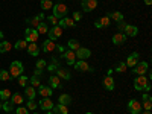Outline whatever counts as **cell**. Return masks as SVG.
<instances>
[{"instance_id": "45", "label": "cell", "mask_w": 152, "mask_h": 114, "mask_svg": "<svg viewBox=\"0 0 152 114\" xmlns=\"http://www.w3.org/2000/svg\"><path fill=\"white\" fill-rule=\"evenodd\" d=\"M46 20H47L49 23H52L53 26H58V21H59V20H58V18H56L55 15H49V17H47Z\"/></svg>"}, {"instance_id": "48", "label": "cell", "mask_w": 152, "mask_h": 114, "mask_svg": "<svg viewBox=\"0 0 152 114\" xmlns=\"http://www.w3.org/2000/svg\"><path fill=\"white\" fill-rule=\"evenodd\" d=\"M82 18V14L79 11H76V12H73V21H79Z\"/></svg>"}, {"instance_id": "12", "label": "cell", "mask_w": 152, "mask_h": 114, "mask_svg": "<svg viewBox=\"0 0 152 114\" xmlns=\"http://www.w3.org/2000/svg\"><path fill=\"white\" fill-rule=\"evenodd\" d=\"M38 105H40V108L43 110V111H50V110H52L53 108V102H52V99H50V97H43L41 100H40V104H38Z\"/></svg>"}, {"instance_id": "51", "label": "cell", "mask_w": 152, "mask_h": 114, "mask_svg": "<svg viewBox=\"0 0 152 114\" xmlns=\"http://www.w3.org/2000/svg\"><path fill=\"white\" fill-rule=\"evenodd\" d=\"M56 49H58V50H59V52H61V53H62V52H64V50H66V49H64V47H62V46H59V44H58V46H56Z\"/></svg>"}, {"instance_id": "20", "label": "cell", "mask_w": 152, "mask_h": 114, "mask_svg": "<svg viewBox=\"0 0 152 114\" xmlns=\"http://www.w3.org/2000/svg\"><path fill=\"white\" fill-rule=\"evenodd\" d=\"M104 87L107 88L108 91H113L114 90V87H116V84H114V78L113 76H105V79H104Z\"/></svg>"}, {"instance_id": "50", "label": "cell", "mask_w": 152, "mask_h": 114, "mask_svg": "<svg viewBox=\"0 0 152 114\" xmlns=\"http://www.w3.org/2000/svg\"><path fill=\"white\" fill-rule=\"evenodd\" d=\"M52 64H55V66L61 67V64H59V59H58V58H52Z\"/></svg>"}, {"instance_id": "5", "label": "cell", "mask_w": 152, "mask_h": 114, "mask_svg": "<svg viewBox=\"0 0 152 114\" xmlns=\"http://www.w3.org/2000/svg\"><path fill=\"white\" fill-rule=\"evenodd\" d=\"M149 82V79L146 78L145 75H140V76H137V78L134 79V88L137 91H143V88H145V85Z\"/></svg>"}, {"instance_id": "56", "label": "cell", "mask_w": 152, "mask_h": 114, "mask_svg": "<svg viewBox=\"0 0 152 114\" xmlns=\"http://www.w3.org/2000/svg\"><path fill=\"white\" fill-rule=\"evenodd\" d=\"M2 104H3V100H2V99H0V108H2Z\"/></svg>"}, {"instance_id": "41", "label": "cell", "mask_w": 152, "mask_h": 114, "mask_svg": "<svg viewBox=\"0 0 152 114\" xmlns=\"http://www.w3.org/2000/svg\"><path fill=\"white\" fill-rule=\"evenodd\" d=\"M26 108H28V110H31V111H35V110L38 108V105H37V102H35L34 99H29V100H28V105H26Z\"/></svg>"}, {"instance_id": "33", "label": "cell", "mask_w": 152, "mask_h": 114, "mask_svg": "<svg viewBox=\"0 0 152 114\" xmlns=\"http://www.w3.org/2000/svg\"><path fill=\"white\" fill-rule=\"evenodd\" d=\"M11 96H12V93H11L9 88H3V90H0V99H2V100H9Z\"/></svg>"}, {"instance_id": "46", "label": "cell", "mask_w": 152, "mask_h": 114, "mask_svg": "<svg viewBox=\"0 0 152 114\" xmlns=\"http://www.w3.org/2000/svg\"><path fill=\"white\" fill-rule=\"evenodd\" d=\"M125 28H126V23H125L123 20H122V21H117V31H119V32H123Z\"/></svg>"}, {"instance_id": "52", "label": "cell", "mask_w": 152, "mask_h": 114, "mask_svg": "<svg viewBox=\"0 0 152 114\" xmlns=\"http://www.w3.org/2000/svg\"><path fill=\"white\" fill-rule=\"evenodd\" d=\"M41 73H43V72H41V70H35V73H34V75H35V76H40V75H41Z\"/></svg>"}, {"instance_id": "30", "label": "cell", "mask_w": 152, "mask_h": 114, "mask_svg": "<svg viewBox=\"0 0 152 114\" xmlns=\"http://www.w3.org/2000/svg\"><path fill=\"white\" fill-rule=\"evenodd\" d=\"M108 17H110V20H113V21H122V20H123V14H122V12H119V11L111 12Z\"/></svg>"}, {"instance_id": "47", "label": "cell", "mask_w": 152, "mask_h": 114, "mask_svg": "<svg viewBox=\"0 0 152 114\" xmlns=\"http://www.w3.org/2000/svg\"><path fill=\"white\" fill-rule=\"evenodd\" d=\"M47 67V72H50V73H56V70L59 69L58 66H55V64H49V66H46Z\"/></svg>"}, {"instance_id": "58", "label": "cell", "mask_w": 152, "mask_h": 114, "mask_svg": "<svg viewBox=\"0 0 152 114\" xmlns=\"http://www.w3.org/2000/svg\"><path fill=\"white\" fill-rule=\"evenodd\" d=\"M85 114H94V113H85Z\"/></svg>"}, {"instance_id": "14", "label": "cell", "mask_w": 152, "mask_h": 114, "mask_svg": "<svg viewBox=\"0 0 152 114\" xmlns=\"http://www.w3.org/2000/svg\"><path fill=\"white\" fill-rule=\"evenodd\" d=\"M75 55H76V58H79V59H87V58L91 56V50L90 49H85V47H79L75 52Z\"/></svg>"}, {"instance_id": "16", "label": "cell", "mask_w": 152, "mask_h": 114, "mask_svg": "<svg viewBox=\"0 0 152 114\" xmlns=\"http://www.w3.org/2000/svg\"><path fill=\"white\" fill-rule=\"evenodd\" d=\"M56 49V44L52 41V40H44V43H43V52L44 53H50V52H53V50Z\"/></svg>"}, {"instance_id": "24", "label": "cell", "mask_w": 152, "mask_h": 114, "mask_svg": "<svg viewBox=\"0 0 152 114\" xmlns=\"http://www.w3.org/2000/svg\"><path fill=\"white\" fill-rule=\"evenodd\" d=\"M56 76L59 79H66V81H69V79H72V75H70V72L69 70H66V69H58L56 70Z\"/></svg>"}, {"instance_id": "23", "label": "cell", "mask_w": 152, "mask_h": 114, "mask_svg": "<svg viewBox=\"0 0 152 114\" xmlns=\"http://www.w3.org/2000/svg\"><path fill=\"white\" fill-rule=\"evenodd\" d=\"M26 49H28V53H29L31 56H37L38 53H40V47H38L37 43H29Z\"/></svg>"}, {"instance_id": "18", "label": "cell", "mask_w": 152, "mask_h": 114, "mask_svg": "<svg viewBox=\"0 0 152 114\" xmlns=\"http://www.w3.org/2000/svg\"><path fill=\"white\" fill-rule=\"evenodd\" d=\"M123 34H125L126 37H137L138 28H137V26H132V24H126V28H125Z\"/></svg>"}, {"instance_id": "54", "label": "cell", "mask_w": 152, "mask_h": 114, "mask_svg": "<svg viewBox=\"0 0 152 114\" xmlns=\"http://www.w3.org/2000/svg\"><path fill=\"white\" fill-rule=\"evenodd\" d=\"M140 114H152V113H151V111H148V110H145V111H143V113H140Z\"/></svg>"}, {"instance_id": "42", "label": "cell", "mask_w": 152, "mask_h": 114, "mask_svg": "<svg viewBox=\"0 0 152 114\" xmlns=\"http://www.w3.org/2000/svg\"><path fill=\"white\" fill-rule=\"evenodd\" d=\"M26 84H28V78L24 75H20L18 76V85H21L24 88V87H26Z\"/></svg>"}, {"instance_id": "49", "label": "cell", "mask_w": 152, "mask_h": 114, "mask_svg": "<svg viewBox=\"0 0 152 114\" xmlns=\"http://www.w3.org/2000/svg\"><path fill=\"white\" fill-rule=\"evenodd\" d=\"M151 87H152V85H151V81H149V82L145 85V88H143V90H145L146 93H149V91H151Z\"/></svg>"}, {"instance_id": "13", "label": "cell", "mask_w": 152, "mask_h": 114, "mask_svg": "<svg viewBox=\"0 0 152 114\" xmlns=\"http://www.w3.org/2000/svg\"><path fill=\"white\" fill-rule=\"evenodd\" d=\"M97 8V0H82V9L85 12H91Z\"/></svg>"}, {"instance_id": "21", "label": "cell", "mask_w": 152, "mask_h": 114, "mask_svg": "<svg viewBox=\"0 0 152 114\" xmlns=\"http://www.w3.org/2000/svg\"><path fill=\"white\" fill-rule=\"evenodd\" d=\"M52 113H53V114H69V107H67V105H61V104L53 105Z\"/></svg>"}, {"instance_id": "34", "label": "cell", "mask_w": 152, "mask_h": 114, "mask_svg": "<svg viewBox=\"0 0 152 114\" xmlns=\"http://www.w3.org/2000/svg\"><path fill=\"white\" fill-rule=\"evenodd\" d=\"M126 69H128V67H126L125 61H119L117 64H116V67H114L113 70H116L117 73H125V72H126Z\"/></svg>"}, {"instance_id": "1", "label": "cell", "mask_w": 152, "mask_h": 114, "mask_svg": "<svg viewBox=\"0 0 152 114\" xmlns=\"http://www.w3.org/2000/svg\"><path fill=\"white\" fill-rule=\"evenodd\" d=\"M23 64L20 61H12L11 62V67H9V75H11V78H18L20 75H23Z\"/></svg>"}, {"instance_id": "38", "label": "cell", "mask_w": 152, "mask_h": 114, "mask_svg": "<svg viewBox=\"0 0 152 114\" xmlns=\"http://www.w3.org/2000/svg\"><path fill=\"white\" fill-rule=\"evenodd\" d=\"M12 78H11V75H9V72H6V70H3V69H0V81H11Z\"/></svg>"}, {"instance_id": "8", "label": "cell", "mask_w": 152, "mask_h": 114, "mask_svg": "<svg viewBox=\"0 0 152 114\" xmlns=\"http://www.w3.org/2000/svg\"><path fill=\"white\" fill-rule=\"evenodd\" d=\"M61 58H66V61H67V64L69 66H73L75 62H76V55H75V52L73 50H64V52L61 53Z\"/></svg>"}, {"instance_id": "4", "label": "cell", "mask_w": 152, "mask_h": 114, "mask_svg": "<svg viewBox=\"0 0 152 114\" xmlns=\"http://www.w3.org/2000/svg\"><path fill=\"white\" fill-rule=\"evenodd\" d=\"M38 37H40V34L37 32V29L28 28L26 31H24V40H26L28 43H37L38 41Z\"/></svg>"}, {"instance_id": "19", "label": "cell", "mask_w": 152, "mask_h": 114, "mask_svg": "<svg viewBox=\"0 0 152 114\" xmlns=\"http://www.w3.org/2000/svg\"><path fill=\"white\" fill-rule=\"evenodd\" d=\"M38 94H40L41 97H50L52 96V88L46 87V85H40L38 87Z\"/></svg>"}, {"instance_id": "22", "label": "cell", "mask_w": 152, "mask_h": 114, "mask_svg": "<svg viewBox=\"0 0 152 114\" xmlns=\"http://www.w3.org/2000/svg\"><path fill=\"white\" fill-rule=\"evenodd\" d=\"M49 82H50V88H61V79L56 75H50L49 76Z\"/></svg>"}, {"instance_id": "35", "label": "cell", "mask_w": 152, "mask_h": 114, "mask_svg": "<svg viewBox=\"0 0 152 114\" xmlns=\"http://www.w3.org/2000/svg\"><path fill=\"white\" fill-rule=\"evenodd\" d=\"M37 32L40 34V35H41V34H47V32H49L47 23H46V21H41L40 24H38V28H37Z\"/></svg>"}, {"instance_id": "53", "label": "cell", "mask_w": 152, "mask_h": 114, "mask_svg": "<svg viewBox=\"0 0 152 114\" xmlns=\"http://www.w3.org/2000/svg\"><path fill=\"white\" fill-rule=\"evenodd\" d=\"M145 3H146L148 6H151V5H152V0H145Z\"/></svg>"}, {"instance_id": "29", "label": "cell", "mask_w": 152, "mask_h": 114, "mask_svg": "<svg viewBox=\"0 0 152 114\" xmlns=\"http://www.w3.org/2000/svg\"><path fill=\"white\" fill-rule=\"evenodd\" d=\"M24 94H26V97L28 99H35V96H37V91H35V88L31 85V87H24Z\"/></svg>"}, {"instance_id": "9", "label": "cell", "mask_w": 152, "mask_h": 114, "mask_svg": "<svg viewBox=\"0 0 152 114\" xmlns=\"http://www.w3.org/2000/svg\"><path fill=\"white\" fill-rule=\"evenodd\" d=\"M138 61H140V53H138V52H132V53L128 56V59L125 61V64H126V67H131V69H132Z\"/></svg>"}, {"instance_id": "55", "label": "cell", "mask_w": 152, "mask_h": 114, "mask_svg": "<svg viewBox=\"0 0 152 114\" xmlns=\"http://www.w3.org/2000/svg\"><path fill=\"white\" fill-rule=\"evenodd\" d=\"M3 37H5V34H3L2 31H0V40H3Z\"/></svg>"}, {"instance_id": "7", "label": "cell", "mask_w": 152, "mask_h": 114, "mask_svg": "<svg viewBox=\"0 0 152 114\" xmlns=\"http://www.w3.org/2000/svg\"><path fill=\"white\" fill-rule=\"evenodd\" d=\"M75 69L76 70H79V72H94V69L88 64V62L85 61V59H79V61H76L75 62Z\"/></svg>"}, {"instance_id": "44", "label": "cell", "mask_w": 152, "mask_h": 114, "mask_svg": "<svg viewBox=\"0 0 152 114\" xmlns=\"http://www.w3.org/2000/svg\"><path fill=\"white\" fill-rule=\"evenodd\" d=\"M15 114H29V110L26 108V107H17V110H15Z\"/></svg>"}, {"instance_id": "37", "label": "cell", "mask_w": 152, "mask_h": 114, "mask_svg": "<svg viewBox=\"0 0 152 114\" xmlns=\"http://www.w3.org/2000/svg\"><path fill=\"white\" fill-rule=\"evenodd\" d=\"M41 9L47 11V9H52L53 8V3H52V0H41Z\"/></svg>"}, {"instance_id": "26", "label": "cell", "mask_w": 152, "mask_h": 114, "mask_svg": "<svg viewBox=\"0 0 152 114\" xmlns=\"http://www.w3.org/2000/svg\"><path fill=\"white\" fill-rule=\"evenodd\" d=\"M142 108H145L148 111H151V108H152V99H151V96L148 93L143 94V105H142Z\"/></svg>"}, {"instance_id": "2", "label": "cell", "mask_w": 152, "mask_h": 114, "mask_svg": "<svg viewBox=\"0 0 152 114\" xmlns=\"http://www.w3.org/2000/svg\"><path fill=\"white\" fill-rule=\"evenodd\" d=\"M52 11H53V15H55L58 20L62 18V17H67V14H69V8H67L64 3H56V5H53Z\"/></svg>"}, {"instance_id": "57", "label": "cell", "mask_w": 152, "mask_h": 114, "mask_svg": "<svg viewBox=\"0 0 152 114\" xmlns=\"http://www.w3.org/2000/svg\"><path fill=\"white\" fill-rule=\"evenodd\" d=\"M47 114H53V113H52V110H50V111H47Z\"/></svg>"}, {"instance_id": "36", "label": "cell", "mask_w": 152, "mask_h": 114, "mask_svg": "<svg viewBox=\"0 0 152 114\" xmlns=\"http://www.w3.org/2000/svg\"><path fill=\"white\" fill-rule=\"evenodd\" d=\"M97 23H99V26H100V28H108V26H110V23H111V20H110L108 15H105V17H102L100 20H97Z\"/></svg>"}, {"instance_id": "60", "label": "cell", "mask_w": 152, "mask_h": 114, "mask_svg": "<svg viewBox=\"0 0 152 114\" xmlns=\"http://www.w3.org/2000/svg\"><path fill=\"white\" fill-rule=\"evenodd\" d=\"M34 114H38V113H34Z\"/></svg>"}, {"instance_id": "6", "label": "cell", "mask_w": 152, "mask_h": 114, "mask_svg": "<svg viewBox=\"0 0 152 114\" xmlns=\"http://www.w3.org/2000/svg\"><path fill=\"white\" fill-rule=\"evenodd\" d=\"M142 104L138 102L137 99H131L129 102H128V111L131 113V114H140L142 113Z\"/></svg>"}, {"instance_id": "10", "label": "cell", "mask_w": 152, "mask_h": 114, "mask_svg": "<svg viewBox=\"0 0 152 114\" xmlns=\"http://www.w3.org/2000/svg\"><path fill=\"white\" fill-rule=\"evenodd\" d=\"M49 40H52V41H55V40H58V38L62 35V28H59V26H53L52 29H49Z\"/></svg>"}, {"instance_id": "40", "label": "cell", "mask_w": 152, "mask_h": 114, "mask_svg": "<svg viewBox=\"0 0 152 114\" xmlns=\"http://www.w3.org/2000/svg\"><path fill=\"white\" fill-rule=\"evenodd\" d=\"M28 44H29V43H28L26 40H18V41L15 43V46H14V47H15L17 50H21V49H26V47H28Z\"/></svg>"}, {"instance_id": "59", "label": "cell", "mask_w": 152, "mask_h": 114, "mask_svg": "<svg viewBox=\"0 0 152 114\" xmlns=\"http://www.w3.org/2000/svg\"><path fill=\"white\" fill-rule=\"evenodd\" d=\"M5 114H12V113H5Z\"/></svg>"}, {"instance_id": "11", "label": "cell", "mask_w": 152, "mask_h": 114, "mask_svg": "<svg viewBox=\"0 0 152 114\" xmlns=\"http://www.w3.org/2000/svg\"><path fill=\"white\" fill-rule=\"evenodd\" d=\"M46 17H44V14H38V15H35L34 18H28L26 21H28V24L32 28V29H37L38 28V24H40L43 20H44Z\"/></svg>"}, {"instance_id": "3", "label": "cell", "mask_w": 152, "mask_h": 114, "mask_svg": "<svg viewBox=\"0 0 152 114\" xmlns=\"http://www.w3.org/2000/svg\"><path fill=\"white\" fill-rule=\"evenodd\" d=\"M149 70V64H148V61H138L137 64L132 67V73L137 75V76H140V75H146V72Z\"/></svg>"}, {"instance_id": "27", "label": "cell", "mask_w": 152, "mask_h": 114, "mask_svg": "<svg viewBox=\"0 0 152 114\" xmlns=\"http://www.w3.org/2000/svg\"><path fill=\"white\" fill-rule=\"evenodd\" d=\"M67 47H69L70 50H73V52H76V50L81 47V44H79L78 40H75V38H70V40L67 41Z\"/></svg>"}, {"instance_id": "39", "label": "cell", "mask_w": 152, "mask_h": 114, "mask_svg": "<svg viewBox=\"0 0 152 114\" xmlns=\"http://www.w3.org/2000/svg\"><path fill=\"white\" fill-rule=\"evenodd\" d=\"M31 85L34 87V88H38V87H40L41 85V81H40V76H32V78H31Z\"/></svg>"}, {"instance_id": "32", "label": "cell", "mask_w": 152, "mask_h": 114, "mask_svg": "<svg viewBox=\"0 0 152 114\" xmlns=\"http://www.w3.org/2000/svg\"><path fill=\"white\" fill-rule=\"evenodd\" d=\"M12 49V46H11V43L9 41H2L0 43V53H6V52H9V50Z\"/></svg>"}, {"instance_id": "25", "label": "cell", "mask_w": 152, "mask_h": 114, "mask_svg": "<svg viewBox=\"0 0 152 114\" xmlns=\"http://www.w3.org/2000/svg\"><path fill=\"white\" fill-rule=\"evenodd\" d=\"M9 100H11L14 105H21V104L24 102V97H23L21 93H12V96H11Z\"/></svg>"}, {"instance_id": "17", "label": "cell", "mask_w": 152, "mask_h": 114, "mask_svg": "<svg viewBox=\"0 0 152 114\" xmlns=\"http://www.w3.org/2000/svg\"><path fill=\"white\" fill-rule=\"evenodd\" d=\"M126 41V35L123 32H117V34H114L113 35V43L116 44V46H120Z\"/></svg>"}, {"instance_id": "15", "label": "cell", "mask_w": 152, "mask_h": 114, "mask_svg": "<svg viewBox=\"0 0 152 114\" xmlns=\"http://www.w3.org/2000/svg\"><path fill=\"white\" fill-rule=\"evenodd\" d=\"M58 26L59 28H75L76 21H73V18H69V17H62L58 21Z\"/></svg>"}, {"instance_id": "28", "label": "cell", "mask_w": 152, "mask_h": 114, "mask_svg": "<svg viewBox=\"0 0 152 114\" xmlns=\"http://www.w3.org/2000/svg\"><path fill=\"white\" fill-rule=\"evenodd\" d=\"M58 104H61V105H70L72 104V97H70V94H61L59 97H58Z\"/></svg>"}, {"instance_id": "31", "label": "cell", "mask_w": 152, "mask_h": 114, "mask_svg": "<svg viewBox=\"0 0 152 114\" xmlns=\"http://www.w3.org/2000/svg\"><path fill=\"white\" fill-rule=\"evenodd\" d=\"M2 110H3L5 113H12V110H14V104H12L11 100H3Z\"/></svg>"}, {"instance_id": "43", "label": "cell", "mask_w": 152, "mask_h": 114, "mask_svg": "<svg viewBox=\"0 0 152 114\" xmlns=\"http://www.w3.org/2000/svg\"><path fill=\"white\" fill-rule=\"evenodd\" d=\"M44 69H46V61L44 59H38L37 61V70H41L43 72Z\"/></svg>"}]
</instances>
